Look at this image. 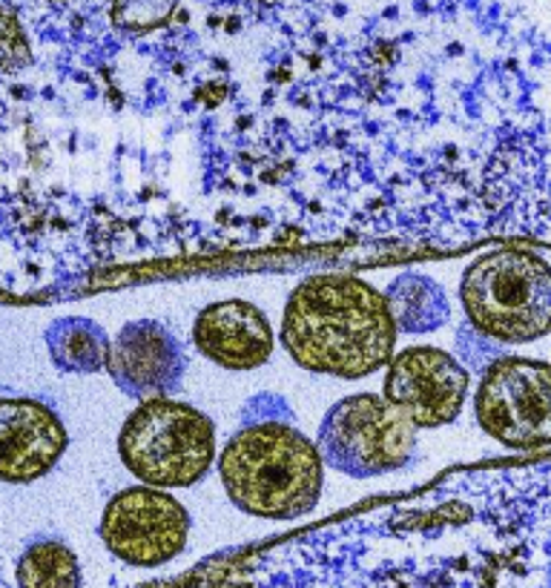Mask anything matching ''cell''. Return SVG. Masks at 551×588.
Instances as JSON below:
<instances>
[{"label":"cell","instance_id":"obj_10","mask_svg":"<svg viewBox=\"0 0 551 588\" xmlns=\"http://www.w3.org/2000/svg\"><path fill=\"white\" fill-rule=\"evenodd\" d=\"M69 445L61 416L37 399H0V482L46 476Z\"/></svg>","mask_w":551,"mask_h":588},{"label":"cell","instance_id":"obj_1","mask_svg":"<svg viewBox=\"0 0 551 588\" xmlns=\"http://www.w3.org/2000/svg\"><path fill=\"white\" fill-rule=\"evenodd\" d=\"M281 344L305 370L362 379L394 356L396 324L385 293L373 284L347 273H325L290 293Z\"/></svg>","mask_w":551,"mask_h":588},{"label":"cell","instance_id":"obj_7","mask_svg":"<svg viewBox=\"0 0 551 588\" xmlns=\"http://www.w3.org/2000/svg\"><path fill=\"white\" fill-rule=\"evenodd\" d=\"M189 514L164 488L135 485L115 494L101 517V539L118 559L155 568L178 557L187 545Z\"/></svg>","mask_w":551,"mask_h":588},{"label":"cell","instance_id":"obj_14","mask_svg":"<svg viewBox=\"0 0 551 588\" xmlns=\"http://www.w3.org/2000/svg\"><path fill=\"white\" fill-rule=\"evenodd\" d=\"M20 588H81V565L69 545L37 539L17 559Z\"/></svg>","mask_w":551,"mask_h":588},{"label":"cell","instance_id":"obj_5","mask_svg":"<svg viewBox=\"0 0 551 588\" xmlns=\"http://www.w3.org/2000/svg\"><path fill=\"white\" fill-rule=\"evenodd\" d=\"M316 451L322 462L347 476H382L411 462L416 428L385 396L353 393L325 413Z\"/></svg>","mask_w":551,"mask_h":588},{"label":"cell","instance_id":"obj_2","mask_svg":"<svg viewBox=\"0 0 551 588\" xmlns=\"http://www.w3.org/2000/svg\"><path fill=\"white\" fill-rule=\"evenodd\" d=\"M224 491L250 517L296 520L316 508L325 462L287 416L244 419L218 454Z\"/></svg>","mask_w":551,"mask_h":588},{"label":"cell","instance_id":"obj_4","mask_svg":"<svg viewBox=\"0 0 551 588\" xmlns=\"http://www.w3.org/2000/svg\"><path fill=\"white\" fill-rule=\"evenodd\" d=\"M118 456L144 485L187 488L215 459V425L187 402L170 396L144 399L121 425Z\"/></svg>","mask_w":551,"mask_h":588},{"label":"cell","instance_id":"obj_8","mask_svg":"<svg viewBox=\"0 0 551 588\" xmlns=\"http://www.w3.org/2000/svg\"><path fill=\"white\" fill-rule=\"evenodd\" d=\"M382 396L413 428H439L459 416L468 396V370L439 347H408L388 359Z\"/></svg>","mask_w":551,"mask_h":588},{"label":"cell","instance_id":"obj_15","mask_svg":"<svg viewBox=\"0 0 551 588\" xmlns=\"http://www.w3.org/2000/svg\"><path fill=\"white\" fill-rule=\"evenodd\" d=\"M29 63V46H26V37L17 26V20L6 12H0V66H9V69H17Z\"/></svg>","mask_w":551,"mask_h":588},{"label":"cell","instance_id":"obj_13","mask_svg":"<svg viewBox=\"0 0 551 588\" xmlns=\"http://www.w3.org/2000/svg\"><path fill=\"white\" fill-rule=\"evenodd\" d=\"M46 347L52 362L63 373H98L106 365L109 336L101 324H95L86 316H66L58 319L46 330Z\"/></svg>","mask_w":551,"mask_h":588},{"label":"cell","instance_id":"obj_3","mask_svg":"<svg viewBox=\"0 0 551 588\" xmlns=\"http://www.w3.org/2000/svg\"><path fill=\"white\" fill-rule=\"evenodd\" d=\"M468 324L502 344H525L549 333V264L531 250L499 247L480 255L459 281Z\"/></svg>","mask_w":551,"mask_h":588},{"label":"cell","instance_id":"obj_11","mask_svg":"<svg viewBox=\"0 0 551 588\" xmlns=\"http://www.w3.org/2000/svg\"><path fill=\"white\" fill-rule=\"evenodd\" d=\"M192 341L210 362L227 370H253L273 353V327L256 304L224 299L198 313Z\"/></svg>","mask_w":551,"mask_h":588},{"label":"cell","instance_id":"obj_12","mask_svg":"<svg viewBox=\"0 0 551 588\" xmlns=\"http://www.w3.org/2000/svg\"><path fill=\"white\" fill-rule=\"evenodd\" d=\"M388 307L394 316L396 330L405 333H428L448 321V296L433 279L422 273H402L391 281Z\"/></svg>","mask_w":551,"mask_h":588},{"label":"cell","instance_id":"obj_6","mask_svg":"<svg viewBox=\"0 0 551 588\" xmlns=\"http://www.w3.org/2000/svg\"><path fill=\"white\" fill-rule=\"evenodd\" d=\"M474 413L480 428L514 451L546 448L551 439V368L540 359L505 356L482 373Z\"/></svg>","mask_w":551,"mask_h":588},{"label":"cell","instance_id":"obj_9","mask_svg":"<svg viewBox=\"0 0 551 588\" xmlns=\"http://www.w3.org/2000/svg\"><path fill=\"white\" fill-rule=\"evenodd\" d=\"M112 382L132 399L170 396L181 387L187 373V353L170 327L155 319H138L123 324L109 339L106 365Z\"/></svg>","mask_w":551,"mask_h":588}]
</instances>
